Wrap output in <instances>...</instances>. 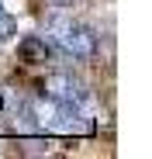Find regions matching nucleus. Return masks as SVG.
<instances>
[{
    "mask_svg": "<svg viewBox=\"0 0 152 159\" xmlns=\"http://www.w3.org/2000/svg\"><path fill=\"white\" fill-rule=\"evenodd\" d=\"M48 35L56 38V45L73 59H93L97 56V35L87 24L73 21V17H52L48 21Z\"/></svg>",
    "mask_w": 152,
    "mask_h": 159,
    "instance_id": "nucleus-1",
    "label": "nucleus"
},
{
    "mask_svg": "<svg viewBox=\"0 0 152 159\" xmlns=\"http://www.w3.org/2000/svg\"><path fill=\"white\" fill-rule=\"evenodd\" d=\"M42 93L48 100H59V104H73V107H83L87 104V87H83V80H76L73 73L66 69H56V73H48L42 80Z\"/></svg>",
    "mask_w": 152,
    "mask_h": 159,
    "instance_id": "nucleus-2",
    "label": "nucleus"
},
{
    "mask_svg": "<svg viewBox=\"0 0 152 159\" xmlns=\"http://www.w3.org/2000/svg\"><path fill=\"white\" fill-rule=\"evenodd\" d=\"M17 56L24 66H45L48 59H52V45H48V38L42 35H28L17 42Z\"/></svg>",
    "mask_w": 152,
    "mask_h": 159,
    "instance_id": "nucleus-3",
    "label": "nucleus"
},
{
    "mask_svg": "<svg viewBox=\"0 0 152 159\" xmlns=\"http://www.w3.org/2000/svg\"><path fill=\"white\" fill-rule=\"evenodd\" d=\"M14 31H17V21H14L4 7H0V38H11Z\"/></svg>",
    "mask_w": 152,
    "mask_h": 159,
    "instance_id": "nucleus-4",
    "label": "nucleus"
},
{
    "mask_svg": "<svg viewBox=\"0 0 152 159\" xmlns=\"http://www.w3.org/2000/svg\"><path fill=\"white\" fill-rule=\"evenodd\" d=\"M48 4H56V7H69L73 0H48Z\"/></svg>",
    "mask_w": 152,
    "mask_h": 159,
    "instance_id": "nucleus-5",
    "label": "nucleus"
}]
</instances>
